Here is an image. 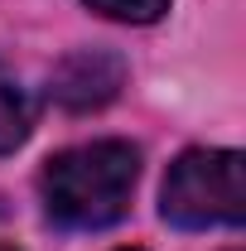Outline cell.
Returning <instances> with one entry per match:
<instances>
[{"mask_svg": "<svg viewBox=\"0 0 246 251\" xmlns=\"http://www.w3.org/2000/svg\"><path fill=\"white\" fill-rule=\"evenodd\" d=\"M29 130H34V101L20 87V77L0 68V155L20 150L29 140Z\"/></svg>", "mask_w": 246, "mask_h": 251, "instance_id": "277c9868", "label": "cell"}, {"mask_svg": "<svg viewBox=\"0 0 246 251\" xmlns=\"http://www.w3.org/2000/svg\"><path fill=\"white\" fill-rule=\"evenodd\" d=\"M125 87V63L111 49H77L53 68L49 92L68 111H97Z\"/></svg>", "mask_w": 246, "mask_h": 251, "instance_id": "3957f363", "label": "cell"}, {"mask_svg": "<svg viewBox=\"0 0 246 251\" xmlns=\"http://www.w3.org/2000/svg\"><path fill=\"white\" fill-rule=\"evenodd\" d=\"M140 179V155L125 140H92L44 159L39 198L49 222L68 232H101L130 213V193Z\"/></svg>", "mask_w": 246, "mask_h": 251, "instance_id": "6da1fadb", "label": "cell"}, {"mask_svg": "<svg viewBox=\"0 0 246 251\" xmlns=\"http://www.w3.org/2000/svg\"><path fill=\"white\" fill-rule=\"evenodd\" d=\"M121 251H140V247H121Z\"/></svg>", "mask_w": 246, "mask_h": 251, "instance_id": "52a82bcc", "label": "cell"}, {"mask_svg": "<svg viewBox=\"0 0 246 251\" xmlns=\"http://www.w3.org/2000/svg\"><path fill=\"white\" fill-rule=\"evenodd\" d=\"M0 251H15V247H5V242H0Z\"/></svg>", "mask_w": 246, "mask_h": 251, "instance_id": "8992f818", "label": "cell"}, {"mask_svg": "<svg viewBox=\"0 0 246 251\" xmlns=\"http://www.w3.org/2000/svg\"><path fill=\"white\" fill-rule=\"evenodd\" d=\"M82 5H92L97 15L121 20V25H154L169 10V0H82Z\"/></svg>", "mask_w": 246, "mask_h": 251, "instance_id": "5b68a950", "label": "cell"}, {"mask_svg": "<svg viewBox=\"0 0 246 251\" xmlns=\"http://www.w3.org/2000/svg\"><path fill=\"white\" fill-rule=\"evenodd\" d=\"M159 213L184 232L237 227L246 218V159L237 150H184L164 174Z\"/></svg>", "mask_w": 246, "mask_h": 251, "instance_id": "7a4b0ae2", "label": "cell"}]
</instances>
